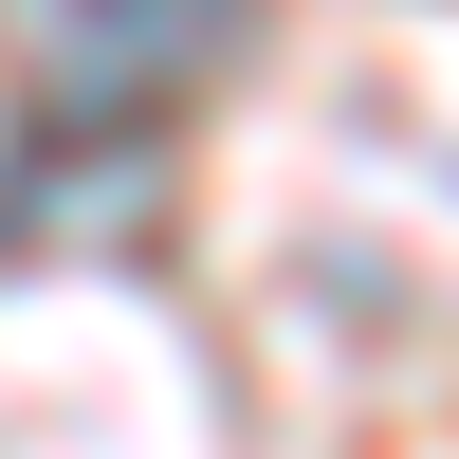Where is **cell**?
Returning a JSON list of instances; mask_svg holds the SVG:
<instances>
[{"label": "cell", "instance_id": "cell-1", "mask_svg": "<svg viewBox=\"0 0 459 459\" xmlns=\"http://www.w3.org/2000/svg\"><path fill=\"white\" fill-rule=\"evenodd\" d=\"M239 37H257V0H56V56L92 74L110 110H129V92H184V74H221Z\"/></svg>", "mask_w": 459, "mask_h": 459}]
</instances>
